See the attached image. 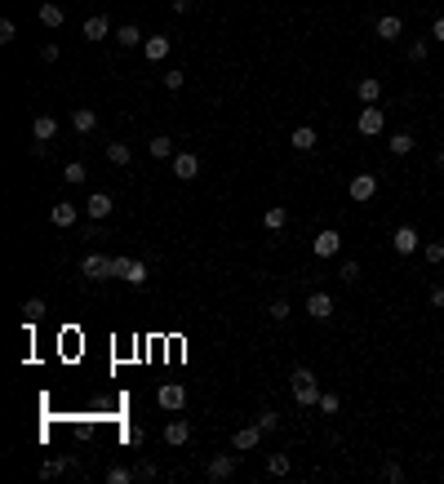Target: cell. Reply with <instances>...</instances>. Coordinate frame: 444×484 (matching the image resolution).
Segmentation results:
<instances>
[{
	"label": "cell",
	"mask_w": 444,
	"mask_h": 484,
	"mask_svg": "<svg viewBox=\"0 0 444 484\" xmlns=\"http://www.w3.org/2000/svg\"><path fill=\"white\" fill-rule=\"evenodd\" d=\"M289 391H293V404H303V409L320 404V382H316V373H311L307 365H298L289 373Z\"/></svg>",
	"instance_id": "obj_1"
},
{
	"label": "cell",
	"mask_w": 444,
	"mask_h": 484,
	"mask_svg": "<svg viewBox=\"0 0 444 484\" xmlns=\"http://www.w3.org/2000/svg\"><path fill=\"white\" fill-rule=\"evenodd\" d=\"M355 129L365 138H378L382 129H387V112H382V107L374 103V107H365V112H360V120H355Z\"/></svg>",
	"instance_id": "obj_2"
},
{
	"label": "cell",
	"mask_w": 444,
	"mask_h": 484,
	"mask_svg": "<svg viewBox=\"0 0 444 484\" xmlns=\"http://www.w3.org/2000/svg\"><path fill=\"white\" fill-rule=\"evenodd\" d=\"M80 275H85V280H112V258L85 253V258H80Z\"/></svg>",
	"instance_id": "obj_3"
},
{
	"label": "cell",
	"mask_w": 444,
	"mask_h": 484,
	"mask_svg": "<svg viewBox=\"0 0 444 484\" xmlns=\"http://www.w3.org/2000/svg\"><path fill=\"white\" fill-rule=\"evenodd\" d=\"M374 191H378V178L374 174H355L351 183H346V196H351L355 204H365V200H374Z\"/></svg>",
	"instance_id": "obj_4"
},
{
	"label": "cell",
	"mask_w": 444,
	"mask_h": 484,
	"mask_svg": "<svg viewBox=\"0 0 444 484\" xmlns=\"http://www.w3.org/2000/svg\"><path fill=\"white\" fill-rule=\"evenodd\" d=\"M155 404H160V409H169V414H178V409L187 404V391H183L178 382H164L160 391H155Z\"/></svg>",
	"instance_id": "obj_5"
},
{
	"label": "cell",
	"mask_w": 444,
	"mask_h": 484,
	"mask_svg": "<svg viewBox=\"0 0 444 484\" xmlns=\"http://www.w3.org/2000/svg\"><path fill=\"white\" fill-rule=\"evenodd\" d=\"M338 249H342V236L333 232V227H325V232L316 236V245H311V253H316V258H338Z\"/></svg>",
	"instance_id": "obj_6"
},
{
	"label": "cell",
	"mask_w": 444,
	"mask_h": 484,
	"mask_svg": "<svg viewBox=\"0 0 444 484\" xmlns=\"http://www.w3.org/2000/svg\"><path fill=\"white\" fill-rule=\"evenodd\" d=\"M196 174H200V156L178 151V156H174V178H178V183H191Z\"/></svg>",
	"instance_id": "obj_7"
},
{
	"label": "cell",
	"mask_w": 444,
	"mask_h": 484,
	"mask_svg": "<svg viewBox=\"0 0 444 484\" xmlns=\"http://www.w3.org/2000/svg\"><path fill=\"white\" fill-rule=\"evenodd\" d=\"M262 435H267V431H262L258 422H254V427H240V431L231 435V449H236V453H249V449H258Z\"/></svg>",
	"instance_id": "obj_8"
},
{
	"label": "cell",
	"mask_w": 444,
	"mask_h": 484,
	"mask_svg": "<svg viewBox=\"0 0 444 484\" xmlns=\"http://www.w3.org/2000/svg\"><path fill=\"white\" fill-rule=\"evenodd\" d=\"M391 249L400 253V258H409V253H418V232H413V227H395V236H391Z\"/></svg>",
	"instance_id": "obj_9"
},
{
	"label": "cell",
	"mask_w": 444,
	"mask_h": 484,
	"mask_svg": "<svg viewBox=\"0 0 444 484\" xmlns=\"http://www.w3.org/2000/svg\"><path fill=\"white\" fill-rule=\"evenodd\" d=\"M191 440V422H183V418H174L169 427H164V444L169 449H183V444Z\"/></svg>",
	"instance_id": "obj_10"
},
{
	"label": "cell",
	"mask_w": 444,
	"mask_h": 484,
	"mask_svg": "<svg viewBox=\"0 0 444 484\" xmlns=\"http://www.w3.org/2000/svg\"><path fill=\"white\" fill-rule=\"evenodd\" d=\"M307 316L311 320H329L333 316V298L329 294H307Z\"/></svg>",
	"instance_id": "obj_11"
},
{
	"label": "cell",
	"mask_w": 444,
	"mask_h": 484,
	"mask_svg": "<svg viewBox=\"0 0 444 484\" xmlns=\"http://www.w3.org/2000/svg\"><path fill=\"white\" fill-rule=\"evenodd\" d=\"M112 209H116V204H112V196H107V191H93V196L85 200V213L93 218V222H102V218L112 213Z\"/></svg>",
	"instance_id": "obj_12"
},
{
	"label": "cell",
	"mask_w": 444,
	"mask_h": 484,
	"mask_svg": "<svg viewBox=\"0 0 444 484\" xmlns=\"http://www.w3.org/2000/svg\"><path fill=\"white\" fill-rule=\"evenodd\" d=\"M231 471H236V457H231V453H218V457H209L205 476H209L213 484H218V480H227V476H231Z\"/></svg>",
	"instance_id": "obj_13"
},
{
	"label": "cell",
	"mask_w": 444,
	"mask_h": 484,
	"mask_svg": "<svg viewBox=\"0 0 444 484\" xmlns=\"http://www.w3.org/2000/svg\"><path fill=\"white\" fill-rule=\"evenodd\" d=\"M71 129H76V134H93V129H98V112H93V107H76V112H71Z\"/></svg>",
	"instance_id": "obj_14"
},
{
	"label": "cell",
	"mask_w": 444,
	"mask_h": 484,
	"mask_svg": "<svg viewBox=\"0 0 444 484\" xmlns=\"http://www.w3.org/2000/svg\"><path fill=\"white\" fill-rule=\"evenodd\" d=\"M107 36H116L112 31V22H107V14H93V18H85V40H107Z\"/></svg>",
	"instance_id": "obj_15"
},
{
	"label": "cell",
	"mask_w": 444,
	"mask_h": 484,
	"mask_svg": "<svg viewBox=\"0 0 444 484\" xmlns=\"http://www.w3.org/2000/svg\"><path fill=\"white\" fill-rule=\"evenodd\" d=\"M142 54H147L151 63H164V58H169V36H147V40H142Z\"/></svg>",
	"instance_id": "obj_16"
},
{
	"label": "cell",
	"mask_w": 444,
	"mask_h": 484,
	"mask_svg": "<svg viewBox=\"0 0 444 484\" xmlns=\"http://www.w3.org/2000/svg\"><path fill=\"white\" fill-rule=\"evenodd\" d=\"M316 142L320 138H316V129H311V125H298L293 134H289V147L293 151H316Z\"/></svg>",
	"instance_id": "obj_17"
},
{
	"label": "cell",
	"mask_w": 444,
	"mask_h": 484,
	"mask_svg": "<svg viewBox=\"0 0 444 484\" xmlns=\"http://www.w3.org/2000/svg\"><path fill=\"white\" fill-rule=\"evenodd\" d=\"M355 98L365 103V107L382 103V80H374V76H369V80H360V84H355Z\"/></svg>",
	"instance_id": "obj_18"
},
{
	"label": "cell",
	"mask_w": 444,
	"mask_h": 484,
	"mask_svg": "<svg viewBox=\"0 0 444 484\" xmlns=\"http://www.w3.org/2000/svg\"><path fill=\"white\" fill-rule=\"evenodd\" d=\"M374 31L382 36V40H400V31H404V22H400V18H395V14H382Z\"/></svg>",
	"instance_id": "obj_19"
},
{
	"label": "cell",
	"mask_w": 444,
	"mask_h": 484,
	"mask_svg": "<svg viewBox=\"0 0 444 484\" xmlns=\"http://www.w3.org/2000/svg\"><path fill=\"white\" fill-rule=\"evenodd\" d=\"M54 134H58V120H54V116H36V125H31V138H36V142H49Z\"/></svg>",
	"instance_id": "obj_20"
},
{
	"label": "cell",
	"mask_w": 444,
	"mask_h": 484,
	"mask_svg": "<svg viewBox=\"0 0 444 484\" xmlns=\"http://www.w3.org/2000/svg\"><path fill=\"white\" fill-rule=\"evenodd\" d=\"M49 222H54V227H71V222H76V204L58 200L54 209H49Z\"/></svg>",
	"instance_id": "obj_21"
},
{
	"label": "cell",
	"mask_w": 444,
	"mask_h": 484,
	"mask_svg": "<svg viewBox=\"0 0 444 484\" xmlns=\"http://www.w3.org/2000/svg\"><path fill=\"white\" fill-rule=\"evenodd\" d=\"M284 222H289V209H280V204H271V209L262 213V227H267V232H284Z\"/></svg>",
	"instance_id": "obj_22"
},
{
	"label": "cell",
	"mask_w": 444,
	"mask_h": 484,
	"mask_svg": "<svg viewBox=\"0 0 444 484\" xmlns=\"http://www.w3.org/2000/svg\"><path fill=\"white\" fill-rule=\"evenodd\" d=\"M289 467H293V457H289V453H271V457H267V476H271V480L289 476Z\"/></svg>",
	"instance_id": "obj_23"
},
{
	"label": "cell",
	"mask_w": 444,
	"mask_h": 484,
	"mask_svg": "<svg viewBox=\"0 0 444 484\" xmlns=\"http://www.w3.org/2000/svg\"><path fill=\"white\" fill-rule=\"evenodd\" d=\"M125 285H134V289H147V262H138V258H129V271H125Z\"/></svg>",
	"instance_id": "obj_24"
},
{
	"label": "cell",
	"mask_w": 444,
	"mask_h": 484,
	"mask_svg": "<svg viewBox=\"0 0 444 484\" xmlns=\"http://www.w3.org/2000/svg\"><path fill=\"white\" fill-rule=\"evenodd\" d=\"M387 147H391V156H409L418 142H413V134H404V129H400V134H391V138H387Z\"/></svg>",
	"instance_id": "obj_25"
},
{
	"label": "cell",
	"mask_w": 444,
	"mask_h": 484,
	"mask_svg": "<svg viewBox=\"0 0 444 484\" xmlns=\"http://www.w3.org/2000/svg\"><path fill=\"white\" fill-rule=\"evenodd\" d=\"M138 40H142V31L134 27V22H125V27H116V45H120V50H134Z\"/></svg>",
	"instance_id": "obj_26"
},
{
	"label": "cell",
	"mask_w": 444,
	"mask_h": 484,
	"mask_svg": "<svg viewBox=\"0 0 444 484\" xmlns=\"http://www.w3.org/2000/svg\"><path fill=\"white\" fill-rule=\"evenodd\" d=\"M22 320H27V324H40V320H45V298H27V302H22Z\"/></svg>",
	"instance_id": "obj_27"
},
{
	"label": "cell",
	"mask_w": 444,
	"mask_h": 484,
	"mask_svg": "<svg viewBox=\"0 0 444 484\" xmlns=\"http://www.w3.org/2000/svg\"><path fill=\"white\" fill-rule=\"evenodd\" d=\"M107 160H112V165H129V160H134L129 142H107Z\"/></svg>",
	"instance_id": "obj_28"
},
{
	"label": "cell",
	"mask_w": 444,
	"mask_h": 484,
	"mask_svg": "<svg viewBox=\"0 0 444 484\" xmlns=\"http://www.w3.org/2000/svg\"><path fill=\"white\" fill-rule=\"evenodd\" d=\"M147 151L155 156V160H169V156H174V142H169V134H160V138H151V142H147Z\"/></svg>",
	"instance_id": "obj_29"
},
{
	"label": "cell",
	"mask_w": 444,
	"mask_h": 484,
	"mask_svg": "<svg viewBox=\"0 0 444 484\" xmlns=\"http://www.w3.org/2000/svg\"><path fill=\"white\" fill-rule=\"evenodd\" d=\"M40 22L45 27H63V5H40Z\"/></svg>",
	"instance_id": "obj_30"
},
{
	"label": "cell",
	"mask_w": 444,
	"mask_h": 484,
	"mask_svg": "<svg viewBox=\"0 0 444 484\" xmlns=\"http://www.w3.org/2000/svg\"><path fill=\"white\" fill-rule=\"evenodd\" d=\"M134 476H138L134 467H112L107 471V484H134Z\"/></svg>",
	"instance_id": "obj_31"
},
{
	"label": "cell",
	"mask_w": 444,
	"mask_h": 484,
	"mask_svg": "<svg viewBox=\"0 0 444 484\" xmlns=\"http://www.w3.org/2000/svg\"><path fill=\"white\" fill-rule=\"evenodd\" d=\"M63 183H71V187H80V183H85V165H80V160H71V165L63 169Z\"/></svg>",
	"instance_id": "obj_32"
},
{
	"label": "cell",
	"mask_w": 444,
	"mask_h": 484,
	"mask_svg": "<svg viewBox=\"0 0 444 484\" xmlns=\"http://www.w3.org/2000/svg\"><path fill=\"white\" fill-rule=\"evenodd\" d=\"M258 427L267 431V435H275V427H280V414H275V409H262V414H258Z\"/></svg>",
	"instance_id": "obj_33"
},
{
	"label": "cell",
	"mask_w": 444,
	"mask_h": 484,
	"mask_svg": "<svg viewBox=\"0 0 444 484\" xmlns=\"http://www.w3.org/2000/svg\"><path fill=\"white\" fill-rule=\"evenodd\" d=\"M67 467H71V457H63V462H58V457H54V462H45V467H40V476H45V480H58V476H63Z\"/></svg>",
	"instance_id": "obj_34"
},
{
	"label": "cell",
	"mask_w": 444,
	"mask_h": 484,
	"mask_svg": "<svg viewBox=\"0 0 444 484\" xmlns=\"http://www.w3.org/2000/svg\"><path fill=\"white\" fill-rule=\"evenodd\" d=\"M18 40V22L14 18H0V45H14Z\"/></svg>",
	"instance_id": "obj_35"
},
{
	"label": "cell",
	"mask_w": 444,
	"mask_h": 484,
	"mask_svg": "<svg viewBox=\"0 0 444 484\" xmlns=\"http://www.w3.org/2000/svg\"><path fill=\"white\" fill-rule=\"evenodd\" d=\"M431 58V40H413L409 45V63H427Z\"/></svg>",
	"instance_id": "obj_36"
},
{
	"label": "cell",
	"mask_w": 444,
	"mask_h": 484,
	"mask_svg": "<svg viewBox=\"0 0 444 484\" xmlns=\"http://www.w3.org/2000/svg\"><path fill=\"white\" fill-rule=\"evenodd\" d=\"M382 476H387V484H400V480H404V467H400V462H395V457H391V462L382 467Z\"/></svg>",
	"instance_id": "obj_37"
},
{
	"label": "cell",
	"mask_w": 444,
	"mask_h": 484,
	"mask_svg": "<svg viewBox=\"0 0 444 484\" xmlns=\"http://www.w3.org/2000/svg\"><path fill=\"white\" fill-rule=\"evenodd\" d=\"M342 409V395H325L320 391V414H338Z\"/></svg>",
	"instance_id": "obj_38"
},
{
	"label": "cell",
	"mask_w": 444,
	"mask_h": 484,
	"mask_svg": "<svg viewBox=\"0 0 444 484\" xmlns=\"http://www.w3.org/2000/svg\"><path fill=\"white\" fill-rule=\"evenodd\" d=\"M422 253H427V262H444V240H431Z\"/></svg>",
	"instance_id": "obj_39"
},
{
	"label": "cell",
	"mask_w": 444,
	"mask_h": 484,
	"mask_svg": "<svg viewBox=\"0 0 444 484\" xmlns=\"http://www.w3.org/2000/svg\"><path fill=\"white\" fill-rule=\"evenodd\" d=\"M338 275H342V280H360V262H351V258H346L342 267H338Z\"/></svg>",
	"instance_id": "obj_40"
},
{
	"label": "cell",
	"mask_w": 444,
	"mask_h": 484,
	"mask_svg": "<svg viewBox=\"0 0 444 484\" xmlns=\"http://www.w3.org/2000/svg\"><path fill=\"white\" fill-rule=\"evenodd\" d=\"M271 320H289V302H284V298L271 302Z\"/></svg>",
	"instance_id": "obj_41"
},
{
	"label": "cell",
	"mask_w": 444,
	"mask_h": 484,
	"mask_svg": "<svg viewBox=\"0 0 444 484\" xmlns=\"http://www.w3.org/2000/svg\"><path fill=\"white\" fill-rule=\"evenodd\" d=\"M183 80H187L183 71H164V89H169V93H174V89H183Z\"/></svg>",
	"instance_id": "obj_42"
},
{
	"label": "cell",
	"mask_w": 444,
	"mask_h": 484,
	"mask_svg": "<svg viewBox=\"0 0 444 484\" xmlns=\"http://www.w3.org/2000/svg\"><path fill=\"white\" fill-rule=\"evenodd\" d=\"M125 271H129V258H112V280H125Z\"/></svg>",
	"instance_id": "obj_43"
},
{
	"label": "cell",
	"mask_w": 444,
	"mask_h": 484,
	"mask_svg": "<svg viewBox=\"0 0 444 484\" xmlns=\"http://www.w3.org/2000/svg\"><path fill=\"white\" fill-rule=\"evenodd\" d=\"M155 476H160V467H151V462L138 467V480H155Z\"/></svg>",
	"instance_id": "obj_44"
},
{
	"label": "cell",
	"mask_w": 444,
	"mask_h": 484,
	"mask_svg": "<svg viewBox=\"0 0 444 484\" xmlns=\"http://www.w3.org/2000/svg\"><path fill=\"white\" fill-rule=\"evenodd\" d=\"M431 307H436V311H444V285H436V289H431Z\"/></svg>",
	"instance_id": "obj_45"
},
{
	"label": "cell",
	"mask_w": 444,
	"mask_h": 484,
	"mask_svg": "<svg viewBox=\"0 0 444 484\" xmlns=\"http://www.w3.org/2000/svg\"><path fill=\"white\" fill-rule=\"evenodd\" d=\"M431 40H440V45H444V14L431 22Z\"/></svg>",
	"instance_id": "obj_46"
},
{
	"label": "cell",
	"mask_w": 444,
	"mask_h": 484,
	"mask_svg": "<svg viewBox=\"0 0 444 484\" xmlns=\"http://www.w3.org/2000/svg\"><path fill=\"white\" fill-rule=\"evenodd\" d=\"M125 444H142V427H125Z\"/></svg>",
	"instance_id": "obj_47"
},
{
	"label": "cell",
	"mask_w": 444,
	"mask_h": 484,
	"mask_svg": "<svg viewBox=\"0 0 444 484\" xmlns=\"http://www.w3.org/2000/svg\"><path fill=\"white\" fill-rule=\"evenodd\" d=\"M40 63H58V45H45V50H40Z\"/></svg>",
	"instance_id": "obj_48"
},
{
	"label": "cell",
	"mask_w": 444,
	"mask_h": 484,
	"mask_svg": "<svg viewBox=\"0 0 444 484\" xmlns=\"http://www.w3.org/2000/svg\"><path fill=\"white\" fill-rule=\"evenodd\" d=\"M169 5L178 9V14H187V9H196V0H169Z\"/></svg>",
	"instance_id": "obj_49"
},
{
	"label": "cell",
	"mask_w": 444,
	"mask_h": 484,
	"mask_svg": "<svg viewBox=\"0 0 444 484\" xmlns=\"http://www.w3.org/2000/svg\"><path fill=\"white\" fill-rule=\"evenodd\" d=\"M440 169H444V147H440Z\"/></svg>",
	"instance_id": "obj_50"
}]
</instances>
